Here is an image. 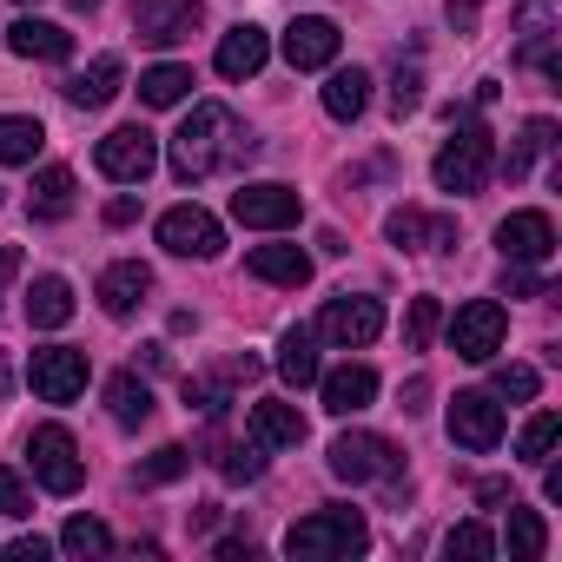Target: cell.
I'll return each mask as SVG.
<instances>
[{
    "instance_id": "cell-1",
    "label": "cell",
    "mask_w": 562,
    "mask_h": 562,
    "mask_svg": "<svg viewBox=\"0 0 562 562\" xmlns=\"http://www.w3.org/2000/svg\"><path fill=\"white\" fill-rule=\"evenodd\" d=\"M251 153H258V139L238 126V113H232V106H218V100H205V106H192V113H186V126L172 133V179L199 186V179H212V172L245 166Z\"/></svg>"
},
{
    "instance_id": "cell-2",
    "label": "cell",
    "mask_w": 562,
    "mask_h": 562,
    "mask_svg": "<svg viewBox=\"0 0 562 562\" xmlns=\"http://www.w3.org/2000/svg\"><path fill=\"white\" fill-rule=\"evenodd\" d=\"M371 542L364 516L358 509H312L305 522L285 529V555L292 562H338V555H358Z\"/></svg>"
},
{
    "instance_id": "cell-3",
    "label": "cell",
    "mask_w": 562,
    "mask_h": 562,
    "mask_svg": "<svg viewBox=\"0 0 562 562\" xmlns=\"http://www.w3.org/2000/svg\"><path fill=\"white\" fill-rule=\"evenodd\" d=\"M450 120H457V139H443V153L430 159V179L443 192H476L496 172V139L476 120H463V113H450Z\"/></svg>"
},
{
    "instance_id": "cell-4",
    "label": "cell",
    "mask_w": 562,
    "mask_h": 562,
    "mask_svg": "<svg viewBox=\"0 0 562 562\" xmlns=\"http://www.w3.org/2000/svg\"><path fill=\"white\" fill-rule=\"evenodd\" d=\"M27 470H34V483L54 490V496H74V490L87 483L80 443H74V430H60V424H41V430L27 437Z\"/></svg>"
},
{
    "instance_id": "cell-5",
    "label": "cell",
    "mask_w": 562,
    "mask_h": 562,
    "mask_svg": "<svg viewBox=\"0 0 562 562\" xmlns=\"http://www.w3.org/2000/svg\"><path fill=\"white\" fill-rule=\"evenodd\" d=\"M397 470H404V457L378 430H345L331 443V476H345V483H397Z\"/></svg>"
},
{
    "instance_id": "cell-6",
    "label": "cell",
    "mask_w": 562,
    "mask_h": 562,
    "mask_svg": "<svg viewBox=\"0 0 562 562\" xmlns=\"http://www.w3.org/2000/svg\"><path fill=\"white\" fill-rule=\"evenodd\" d=\"M555 34H562V0H522L516 8V60L536 67L542 80H562Z\"/></svg>"
},
{
    "instance_id": "cell-7",
    "label": "cell",
    "mask_w": 562,
    "mask_h": 562,
    "mask_svg": "<svg viewBox=\"0 0 562 562\" xmlns=\"http://www.w3.org/2000/svg\"><path fill=\"white\" fill-rule=\"evenodd\" d=\"M93 166H100L106 179H120V186H146L153 166H159V139H153L146 126H113V133L93 146Z\"/></svg>"
},
{
    "instance_id": "cell-8",
    "label": "cell",
    "mask_w": 562,
    "mask_h": 562,
    "mask_svg": "<svg viewBox=\"0 0 562 562\" xmlns=\"http://www.w3.org/2000/svg\"><path fill=\"white\" fill-rule=\"evenodd\" d=\"M503 331H509V312H503L496 299H470V305L450 318V345H457V358H470V364H490V358L503 351Z\"/></svg>"
},
{
    "instance_id": "cell-9",
    "label": "cell",
    "mask_w": 562,
    "mask_h": 562,
    "mask_svg": "<svg viewBox=\"0 0 562 562\" xmlns=\"http://www.w3.org/2000/svg\"><path fill=\"white\" fill-rule=\"evenodd\" d=\"M87 351H74V345H47V351H34V364H27V384H34V397L41 404H74L80 391H87Z\"/></svg>"
},
{
    "instance_id": "cell-10",
    "label": "cell",
    "mask_w": 562,
    "mask_h": 562,
    "mask_svg": "<svg viewBox=\"0 0 562 562\" xmlns=\"http://www.w3.org/2000/svg\"><path fill=\"white\" fill-rule=\"evenodd\" d=\"M205 27V8L199 0H133V34L146 47H179Z\"/></svg>"
},
{
    "instance_id": "cell-11",
    "label": "cell",
    "mask_w": 562,
    "mask_h": 562,
    "mask_svg": "<svg viewBox=\"0 0 562 562\" xmlns=\"http://www.w3.org/2000/svg\"><path fill=\"white\" fill-rule=\"evenodd\" d=\"M159 245L179 251V258H218L225 251V225L205 212V205H172L159 218Z\"/></svg>"
},
{
    "instance_id": "cell-12",
    "label": "cell",
    "mask_w": 562,
    "mask_h": 562,
    "mask_svg": "<svg viewBox=\"0 0 562 562\" xmlns=\"http://www.w3.org/2000/svg\"><path fill=\"white\" fill-rule=\"evenodd\" d=\"M318 331H325L338 351H364V345H378V331H384V305H378V299H364V292H358V299L345 292V299H331V305H325Z\"/></svg>"
},
{
    "instance_id": "cell-13",
    "label": "cell",
    "mask_w": 562,
    "mask_h": 562,
    "mask_svg": "<svg viewBox=\"0 0 562 562\" xmlns=\"http://www.w3.org/2000/svg\"><path fill=\"white\" fill-rule=\"evenodd\" d=\"M450 443H463V450H496L503 443V404L490 397V391H457L450 397Z\"/></svg>"
},
{
    "instance_id": "cell-14",
    "label": "cell",
    "mask_w": 562,
    "mask_h": 562,
    "mask_svg": "<svg viewBox=\"0 0 562 562\" xmlns=\"http://www.w3.org/2000/svg\"><path fill=\"white\" fill-rule=\"evenodd\" d=\"M299 192L292 186H245V192H232V218L238 225H251V232H285V225H299Z\"/></svg>"
},
{
    "instance_id": "cell-15",
    "label": "cell",
    "mask_w": 562,
    "mask_h": 562,
    "mask_svg": "<svg viewBox=\"0 0 562 562\" xmlns=\"http://www.w3.org/2000/svg\"><path fill=\"white\" fill-rule=\"evenodd\" d=\"M496 245H503V265H549L555 258V218L549 212H509L496 225Z\"/></svg>"
},
{
    "instance_id": "cell-16",
    "label": "cell",
    "mask_w": 562,
    "mask_h": 562,
    "mask_svg": "<svg viewBox=\"0 0 562 562\" xmlns=\"http://www.w3.org/2000/svg\"><path fill=\"white\" fill-rule=\"evenodd\" d=\"M338 47H345V34H338L325 14H305V21H292V27H285V60H292L299 74L331 67V60H338Z\"/></svg>"
},
{
    "instance_id": "cell-17",
    "label": "cell",
    "mask_w": 562,
    "mask_h": 562,
    "mask_svg": "<svg viewBox=\"0 0 562 562\" xmlns=\"http://www.w3.org/2000/svg\"><path fill=\"white\" fill-rule=\"evenodd\" d=\"M384 238H391L397 251H443V245L457 238V225H450V218H437V212H417V205H397V212L384 218Z\"/></svg>"
},
{
    "instance_id": "cell-18",
    "label": "cell",
    "mask_w": 562,
    "mask_h": 562,
    "mask_svg": "<svg viewBox=\"0 0 562 562\" xmlns=\"http://www.w3.org/2000/svg\"><path fill=\"white\" fill-rule=\"evenodd\" d=\"M318 391H325V411L331 417H358L378 397V371L371 364H338V371H318Z\"/></svg>"
},
{
    "instance_id": "cell-19",
    "label": "cell",
    "mask_w": 562,
    "mask_h": 562,
    "mask_svg": "<svg viewBox=\"0 0 562 562\" xmlns=\"http://www.w3.org/2000/svg\"><path fill=\"white\" fill-rule=\"evenodd\" d=\"M146 292H153V271H146L139 258L100 271V312H106V318H133V312L146 305Z\"/></svg>"
},
{
    "instance_id": "cell-20",
    "label": "cell",
    "mask_w": 562,
    "mask_h": 562,
    "mask_svg": "<svg viewBox=\"0 0 562 562\" xmlns=\"http://www.w3.org/2000/svg\"><path fill=\"white\" fill-rule=\"evenodd\" d=\"M245 437L258 450H292V443H305V417H299V404H251Z\"/></svg>"
},
{
    "instance_id": "cell-21",
    "label": "cell",
    "mask_w": 562,
    "mask_h": 562,
    "mask_svg": "<svg viewBox=\"0 0 562 562\" xmlns=\"http://www.w3.org/2000/svg\"><path fill=\"white\" fill-rule=\"evenodd\" d=\"M265 54H271V41H265V27H251V21H238L225 41H218V54H212V67L225 74V80H251L258 67H265Z\"/></svg>"
},
{
    "instance_id": "cell-22",
    "label": "cell",
    "mask_w": 562,
    "mask_h": 562,
    "mask_svg": "<svg viewBox=\"0 0 562 562\" xmlns=\"http://www.w3.org/2000/svg\"><path fill=\"white\" fill-rule=\"evenodd\" d=\"M245 271L251 278H265V285H305L312 278V258L299 251V245H251V258H245Z\"/></svg>"
},
{
    "instance_id": "cell-23",
    "label": "cell",
    "mask_w": 562,
    "mask_h": 562,
    "mask_svg": "<svg viewBox=\"0 0 562 562\" xmlns=\"http://www.w3.org/2000/svg\"><path fill=\"white\" fill-rule=\"evenodd\" d=\"M120 87H126V67H120V54H100L87 74H74V80H67V100H74L80 113H100V106H106Z\"/></svg>"
},
{
    "instance_id": "cell-24",
    "label": "cell",
    "mask_w": 562,
    "mask_h": 562,
    "mask_svg": "<svg viewBox=\"0 0 562 562\" xmlns=\"http://www.w3.org/2000/svg\"><path fill=\"white\" fill-rule=\"evenodd\" d=\"M8 47H14L21 60H67V54H74V34L54 27V21H34V14H27V21L8 27Z\"/></svg>"
},
{
    "instance_id": "cell-25",
    "label": "cell",
    "mask_w": 562,
    "mask_h": 562,
    "mask_svg": "<svg viewBox=\"0 0 562 562\" xmlns=\"http://www.w3.org/2000/svg\"><path fill=\"white\" fill-rule=\"evenodd\" d=\"M27 212H34L41 225H60V218L74 212V172H67V166H47V172H34Z\"/></svg>"
},
{
    "instance_id": "cell-26",
    "label": "cell",
    "mask_w": 562,
    "mask_h": 562,
    "mask_svg": "<svg viewBox=\"0 0 562 562\" xmlns=\"http://www.w3.org/2000/svg\"><path fill=\"white\" fill-rule=\"evenodd\" d=\"M27 318H34V331H60L67 318H74V285L67 278H34V292H27Z\"/></svg>"
},
{
    "instance_id": "cell-27",
    "label": "cell",
    "mask_w": 562,
    "mask_h": 562,
    "mask_svg": "<svg viewBox=\"0 0 562 562\" xmlns=\"http://www.w3.org/2000/svg\"><path fill=\"white\" fill-rule=\"evenodd\" d=\"M278 378H285L292 391L318 384V345H312V331H305V325H299V331H285V338H278Z\"/></svg>"
},
{
    "instance_id": "cell-28",
    "label": "cell",
    "mask_w": 562,
    "mask_h": 562,
    "mask_svg": "<svg viewBox=\"0 0 562 562\" xmlns=\"http://www.w3.org/2000/svg\"><path fill=\"white\" fill-rule=\"evenodd\" d=\"M371 106V74L364 67H338L331 80H325V113L331 120H358Z\"/></svg>"
},
{
    "instance_id": "cell-29",
    "label": "cell",
    "mask_w": 562,
    "mask_h": 562,
    "mask_svg": "<svg viewBox=\"0 0 562 562\" xmlns=\"http://www.w3.org/2000/svg\"><path fill=\"white\" fill-rule=\"evenodd\" d=\"M41 146H47V126H41V120L0 113V166H34Z\"/></svg>"
},
{
    "instance_id": "cell-30",
    "label": "cell",
    "mask_w": 562,
    "mask_h": 562,
    "mask_svg": "<svg viewBox=\"0 0 562 562\" xmlns=\"http://www.w3.org/2000/svg\"><path fill=\"white\" fill-rule=\"evenodd\" d=\"M106 411H113V424H126V430H139L146 417H153V391L133 378V371H120L113 384H106Z\"/></svg>"
},
{
    "instance_id": "cell-31",
    "label": "cell",
    "mask_w": 562,
    "mask_h": 562,
    "mask_svg": "<svg viewBox=\"0 0 562 562\" xmlns=\"http://www.w3.org/2000/svg\"><path fill=\"white\" fill-rule=\"evenodd\" d=\"M186 93H192V67H179V60L139 74V100H146V106H179Z\"/></svg>"
},
{
    "instance_id": "cell-32",
    "label": "cell",
    "mask_w": 562,
    "mask_h": 562,
    "mask_svg": "<svg viewBox=\"0 0 562 562\" xmlns=\"http://www.w3.org/2000/svg\"><path fill=\"white\" fill-rule=\"evenodd\" d=\"M503 542H509L516 562H536V555L549 549V529H542L536 509H516V503H509V529H503Z\"/></svg>"
},
{
    "instance_id": "cell-33",
    "label": "cell",
    "mask_w": 562,
    "mask_h": 562,
    "mask_svg": "<svg viewBox=\"0 0 562 562\" xmlns=\"http://www.w3.org/2000/svg\"><path fill=\"white\" fill-rule=\"evenodd\" d=\"M186 470H192V450H186V443H159V450L133 470V483H139V490H159V483H172V476H186Z\"/></svg>"
},
{
    "instance_id": "cell-34",
    "label": "cell",
    "mask_w": 562,
    "mask_h": 562,
    "mask_svg": "<svg viewBox=\"0 0 562 562\" xmlns=\"http://www.w3.org/2000/svg\"><path fill=\"white\" fill-rule=\"evenodd\" d=\"M555 437H562V417H555V411H536V417L522 424V437H516V457H522V463H549Z\"/></svg>"
},
{
    "instance_id": "cell-35",
    "label": "cell",
    "mask_w": 562,
    "mask_h": 562,
    "mask_svg": "<svg viewBox=\"0 0 562 562\" xmlns=\"http://www.w3.org/2000/svg\"><path fill=\"white\" fill-rule=\"evenodd\" d=\"M60 549H67V555H106V549H113V529H106L100 516H74V522L60 529Z\"/></svg>"
},
{
    "instance_id": "cell-36",
    "label": "cell",
    "mask_w": 562,
    "mask_h": 562,
    "mask_svg": "<svg viewBox=\"0 0 562 562\" xmlns=\"http://www.w3.org/2000/svg\"><path fill=\"white\" fill-rule=\"evenodd\" d=\"M549 146H555V120H529V126H522V139H516V153H509V179H522Z\"/></svg>"
},
{
    "instance_id": "cell-37",
    "label": "cell",
    "mask_w": 562,
    "mask_h": 562,
    "mask_svg": "<svg viewBox=\"0 0 562 562\" xmlns=\"http://www.w3.org/2000/svg\"><path fill=\"white\" fill-rule=\"evenodd\" d=\"M437 325H443V305L437 299H411V312H404V351H430Z\"/></svg>"
},
{
    "instance_id": "cell-38",
    "label": "cell",
    "mask_w": 562,
    "mask_h": 562,
    "mask_svg": "<svg viewBox=\"0 0 562 562\" xmlns=\"http://www.w3.org/2000/svg\"><path fill=\"white\" fill-rule=\"evenodd\" d=\"M443 555H450V562H457V555H463V562H490V555H496V536H490L483 522H457V529L443 536Z\"/></svg>"
},
{
    "instance_id": "cell-39",
    "label": "cell",
    "mask_w": 562,
    "mask_h": 562,
    "mask_svg": "<svg viewBox=\"0 0 562 562\" xmlns=\"http://www.w3.org/2000/svg\"><path fill=\"white\" fill-rule=\"evenodd\" d=\"M424 106V74L417 67H397L391 74V120H411Z\"/></svg>"
},
{
    "instance_id": "cell-40",
    "label": "cell",
    "mask_w": 562,
    "mask_h": 562,
    "mask_svg": "<svg viewBox=\"0 0 562 562\" xmlns=\"http://www.w3.org/2000/svg\"><path fill=\"white\" fill-rule=\"evenodd\" d=\"M218 476H225V483H258V476H265V450H258V443H238V450H225Z\"/></svg>"
},
{
    "instance_id": "cell-41",
    "label": "cell",
    "mask_w": 562,
    "mask_h": 562,
    "mask_svg": "<svg viewBox=\"0 0 562 562\" xmlns=\"http://www.w3.org/2000/svg\"><path fill=\"white\" fill-rule=\"evenodd\" d=\"M0 516H34V490H27L8 463H0Z\"/></svg>"
},
{
    "instance_id": "cell-42",
    "label": "cell",
    "mask_w": 562,
    "mask_h": 562,
    "mask_svg": "<svg viewBox=\"0 0 562 562\" xmlns=\"http://www.w3.org/2000/svg\"><path fill=\"white\" fill-rule=\"evenodd\" d=\"M536 384H542V378H536L529 364H503V371H496V397H516V404H529V397H536Z\"/></svg>"
},
{
    "instance_id": "cell-43",
    "label": "cell",
    "mask_w": 562,
    "mask_h": 562,
    "mask_svg": "<svg viewBox=\"0 0 562 562\" xmlns=\"http://www.w3.org/2000/svg\"><path fill=\"white\" fill-rule=\"evenodd\" d=\"M503 292H509V299H542L536 265H503Z\"/></svg>"
},
{
    "instance_id": "cell-44",
    "label": "cell",
    "mask_w": 562,
    "mask_h": 562,
    "mask_svg": "<svg viewBox=\"0 0 562 562\" xmlns=\"http://www.w3.org/2000/svg\"><path fill=\"white\" fill-rule=\"evenodd\" d=\"M133 218H139V199H126V192L106 199V225H133Z\"/></svg>"
},
{
    "instance_id": "cell-45",
    "label": "cell",
    "mask_w": 562,
    "mask_h": 562,
    "mask_svg": "<svg viewBox=\"0 0 562 562\" xmlns=\"http://www.w3.org/2000/svg\"><path fill=\"white\" fill-rule=\"evenodd\" d=\"M476 503H483V509H496V503H509V483H503V476H490V483H476Z\"/></svg>"
},
{
    "instance_id": "cell-46",
    "label": "cell",
    "mask_w": 562,
    "mask_h": 562,
    "mask_svg": "<svg viewBox=\"0 0 562 562\" xmlns=\"http://www.w3.org/2000/svg\"><path fill=\"white\" fill-rule=\"evenodd\" d=\"M8 555H14V562H41V555H47V542H41V536H21Z\"/></svg>"
},
{
    "instance_id": "cell-47",
    "label": "cell",
    "mask_w": 562,
    "mask_h": 562,
    "mask_svg": "<svg viewBox=\"0 0 562 562\" xmlns=\"http://www.w3.org/2000/svg\"><path fill=\"white\" fill-rule=\"evenodd\" d=\"M450 27H476V0H450Z\"/></svg>"
},
{
    "instance_id": "cell-48",
    "label": "cell",
    "mask_w": 562,
    "mask_h": 562,
    "mask_svg": "<svg viewBox=\"0 0 562 562\" xmlns=\"http://www.w3.org/2000/svg\"><path fill=\"white\" fill-rule=\"evenodd\" d=\"M14 271H21V245H0V285H8Z\"/></svg>"
},
{
    "instance_id": "cell-49",
    "label": "cell",
    "mask_w": 562,
    "mask_h": 562,
    "mask_svg": "<svg viewBox=\"0 0 562 562\" xmlns=\"http://www.w3.org/2000/svg\"><path fill=\"white\" fill-rule=\"evenodd\" d=\"M14 391V378H8V358H0V397H8Z\"/></svg>"
},
{
    "instance_id": "cell-50",
    "label": "cell",
    "mask_w": 562,
    "mask_h": 562,
    "mask_svg": "<svg viewBox=\"0 0 562 562\" xmlns=\"http://www.w3.org/2000/svg\"><path fill=\"white\" fill-rule=\"evenodd\" d=\"M67 8H80V14H93V8H100V0H67Z\"/></svg>"
},
{
    "instance_id": "cell-51",
    "label": "cell",
    "mask_w": 562,
    "mask_h": 562,
    "mask_svg": "<svg viewBox=\"0 0 562 562\" xmlns=\"http://www.w3.org/2000/svg\"><path fill=\"white\" fill-rule=\"evenodd\" d=\"M21 8H27V0H21Z\"/></svg>"
}]
</instances>
